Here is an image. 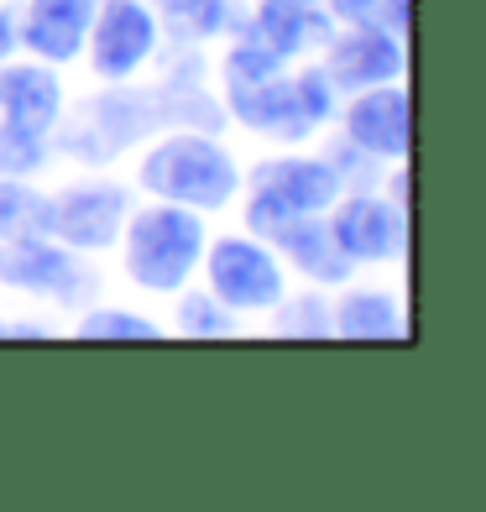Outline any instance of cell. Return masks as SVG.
Listing matches in <instances>:
<instances>
[{"instance_id":"6da1fadb","label":"cell","mask_w":486,"mask_h":512,"mask_svg":"<svg viewBox=\"0 0 486 512\" xmlns=\"http://www.w3.org/2000/svg\"><path fill=\"white\" fill-rule=\"evenodd\" d=\"M136 183H142L147 199L183 204V209H199V215H220V209L241 199V162L215 131L178 126L142 152Z\"/></svg>"},{"instance_id":"7a4b0ae2","label":"cell","mask_w":486,"mask_h":512,"mask_svg":"<svg viewBox=\"0 0 486 512\" xmlns=\"http://www.w3.org/2000/svg\"><path fill=\"white\" fill-rule=\"evenodd\" d=\"M335 110L340 89L324 79L319 63H293L267 79H225V115L277 147L309 142L319 126L335 121Z\"/></svg>"},{"instance_id":"3957f363","label":"cell","mask_w":486,"mask_h":512,"mask_svg":"<svg viewBox=\"0 0 486 512\" xmlns=\"http://www.w3.org/2000/svg\"><path fill=\"white\" fill-rule=\"evenodd\" d=\"M204 241H210V230H204V215L199 209H183V204H131V215L121 225V267L126 277L142 293H178L194 283V272L204 262Z\"/></svg>"},{"instance_id":"277c9868","label":"cell","mask_w":486,"mask_h":512,"mask_svg":"<svg viewBox=\"0 0 486 512\" xmlns=\"http://www.w3.org/2000/svg\"><path fill=\"white\" fill-rule=\"evenodd\" d=\"M241 194H246V204H241L246 230L257 241H267L293 215H324L345 194V183L330 157L283 152V157H262L251 173H241Z\"/></svg>"},{"instance_id":"5b68a950","label":"cell","mask_w":486,"mask_h":512,"mask_svg":"<svg viewBox=\"0 0 486 512\" xmlns=\"http://www.w3.org/2000/svg\"><path fill=\"white\" fill-rule=\"evenodd\" d=\"M204 288H210L230 314H272L288 293V272L267 241L246 236H215L204 241Z\"/></svg>"},{"instance_id":"8992f818","label":"cell","mask_w":486,"mask_h":512,"mask_svg":"<svg viewBox=\"0 0 486 512\" xmlns=\"http://www.w3.org/2000/svg\"><path fill=\"white\" fill-rule=\"evenodd\" d=\"M0 288L48 298L63 309H89L100 298V272L53 236H21L0 241Z\"/></svg>"},{"instance_id":"52a82bcc","label":"cell","mask_w":486,"mask_h":512,"mask_svg":"<svg viewBox=\"0 0 486 512\" xmlns=\"http://www.w3.org/2000/svg\"><path fill=\"white\" fill-rule=\"evenodd\" d=\"M162 48V21L152 0H95L84 58L100 84H131Z\"/></svg>"},{"instance_id":"ba28073f","label":"cell","mask_w":486,"mask_h":512,"mask_svg":"<svg viewBox=\"0 0 486 512\" xmlns=\"http://www.w3.org/2000/svg\"><path fill=\"white\" fill-rule=\"evenodd\" d=\"M126 215H131V189L126 183H110V178L68 183V189L48 194V236L79 256L110 251L121 241Z\"/></svg>"},{"instance_id":"9c48e42d","label":"cell","mask_w":486,"mask_h":512,"mask_svg":"<svg viewBox=\"0 0 486 512\" xmlns=\"http://www.w3.org/2000/svg\"><path fill=\"white\" fill-rule=\"evenodd\" d=\"M330 220L340 251L351 256L356 267H372V262H398L408 251V209L398 199H387L377 189H345L330 209Z\"/></svg>"},{"instance_id":"30bf717a","label":"cell","mask_w":486,"mask_h":512,"mask_svg":"<svg viewBox=\"0 0 486 512\" xmlns=\"http://www.w3.org/2000/svg\"><path fill=\"white\" fill-rule=\"evenodd\" d=\"M340 121V142H351L356 152L377 157V162H403L408 142H413V105H408V89L398 84H372V89H356L351 100L335 110Z\"/></svg>"},{"instance_id":"8fae6325","label":"cell","mask_w":486,"mask_h":512,"mask_svg":"<svg viewBox=\"0 0 486 512\" xmlns=\"http://www.w3.org/2000/svg\"><path fill=\"white\" fill-rule=\"evenodd\" d=\"M324 68L340 95H356V89L372 84H398L408 53H403V32H377V27H335L324 37V48L314 58Z\"/></svg>"},{"instance_id":"7c38bea8","label":"cell","mask_w":486,"mask_h":512,"mask_svg":"<svg viewBox=\"0 0 486 512\" xmlns=\"http://www.w3.org/2000/svg\"><path fill=\"white\" fill-rule=\"evenodd\" d=\"M63 79L53 63H16L6 58L0 63V131H16V136H53L63 121Z\"/></svg>"},{"instance_id":"4fadbf2b","label":"cell","mask_w":486,"mask_h":512,"mask_svg":"<svg viewBox=\"0 0 486 512\" xmlns=\"http://www.w3.org/2000/svg\"><path fill=\"white\" fill-rule=\"evenodd\" d=\"M89 16H95V0H21V11H11L16 48L37 63L63 68L84 58Z\"/></svg>"},{"instance_id":"5bb4252c","label":"cell","mask_w":486,"mask_h":512,"mask_svg":"<svg viewBox=\"0 0 486 512\" xmlns=\"http://www.w3.org/2000/svg\"><path fill=\"white\" fill-rule=\"evenodd\" d=\"M241 32H251L267 53L283 63H298L324 48V37L335 32L324 0H257V11L241 21Z\"/></svg>"},{"instance_id":"9a60e30c","label":"cell","mask_w":486,"mask_h":512,"mask_svg":"<svg viewBox=\"0 0 486 512\" xmlns=\"http://www.w3.org/2000/svg\"><path fill=\"white\" fill-rule=\"evenodd\" d=\"M267 246L283 256V262H293V272L314 288H340V283L356 277V262L340 251V241H335V230H330L324 215H293L288 225L272 230Z\"/></svg>"},{"instance_id":"2e32d148","label":"cell","mask_w":486,"mask_h":512,"mask_svg":"<svg viewBox=\"0 0 486 512\" xmlns=\"http://www.w3.org/2000/svg\"><path fill=\"white\" fill-rule=\"evenodd\" d=\"M345 293L330 304V335L335 340H398L408 330L398 293L387 288H356L340 283Z\"/></svg>"},{"instance_id":"e0dca14e","label":"cell","mask_w":486,"mask_h":512,"mask_svg":"<svg viewBox=\"0 0 486 512\" xmlns=\"http://www.w3.org/2000/svg\"><path fill=\"white\" fill-rule=\"evenodd\" d=\"M157 21L183 48H199V42L236 32V6L230 0H157Z\"/></svg>"},{"instance_id":"ac0fdd59","label":"cell","mask_w":486,"mask_h":512,"mask_svg":"<svg viewBox=\"0 0 486 512\" xmlns=\"http://www.w3.org/2000/svg\"><path fill=\"white\" fill-rule=\"evenodd\" d=\"M21 236H48V189H37L32 178L0 173V241Z\"/></svg>"},{"instance_id":"d6986e66","label":"cell","mask_w":486,"mask_h":512,"mask_svg":"<svg viewBox=\"0 0 486 512\" xmlns=\"http://www.w3.org/2000/svg\"><path fill=\"white\" fill-rule=\"evenodd\" d=\"M178 309H173V335L183 340H225V335H236L241 330V314H230L220 298L210 288H178Z\"/></svg>"},{"instance_id":"ffe728a7","label":"cell","mask_w":486,"mask_h":512,"mask_svg":"<svg viewBox=\"0 0 486 512\" xmlns=\"http://www.w3.org/2000/svg\"><path fill=\"white\" fill-rule=\"evenodd\" d=\"M74 335L79 340H157L162 324L152 314H136V309H121V304H89L79 319H74Z\"/></svg>"},{"instance_id":"44dd1931","label":"cell","mask_w":486,"mask_h":512,"mask_svg":"<svg viewBox=\"0 0 486 512\" xmlns=\"http://www.w3.org/2000/svg\"><path fill=\"white\" fill-rule=\"evenodd\" d=\"M335 27H377V32H408V0H324Z\"/></svg>"},{"instance_id":"7402d4cb","label":"cell","mask_w":486,"mask_h":512,"mask_svg":"<svg viewBox=\"0 0 486 512\" xmlns=\"http://www.w3.org/2000/svg\"><path fill=\"white\" fill-rule=\"evenodd\" d=\"M272 335H309V340H324L330 335V304L319 293H298L272 309Z\"/></svg>"},{"instance_id":"603a6c76","label":"cell","mask_w":486,"mask_h":512,"mask_svg":"<svg viewBox=\"0 0 486 512\" xmlns=\"http://www.w3.org/2000/svg\"><path fill=\"white\" fill-rule=\"evenodd\" d=\"M16 53V27H11V11L0 6V63H6Z\"/></svg>"},{"instance_id":"cb8c5ba5","label":"cell","mask_w":486,"mask_h":512,"mask_svg":"<svg viewBox=\"0 0 486 512\" xmlns=\"http://www.w3.org/2000/svg\"><path fill=\"white\" fill-rule=\"evenodd\" d=\"M152 6H157V0H152Z\"/></svg>"}]
</instances>
